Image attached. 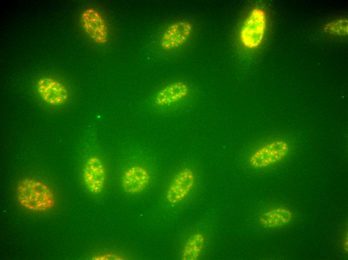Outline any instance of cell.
Wrapping results in <instances>:
<instances>
[{
	"mask_svg": "<svg viewBox=\"0 0 348 260\" xmlns=\"http://www.w3.org/2000/svg\"><path fill=\"white\" fill-rule=\"evenodd\" d=\"M16 195L19 204L32 212H46L56 204L55 195L51 188L44 182L32 178H24L18 182Z\"/></svg>",
	"mask_w": 348,
	"mask_h": 260,
	"instance_id": "6da1fadb",
	"label": "cell"
},
{
	"mask_svg": "<svg viewBox=\"0 0 348 260\" xmlns=\"http://www.w3.org/2000/svg\"><path fill=\"white\" fill-rule=\"evenodd\" d=\"M267 16L262 8H254L244 21L240 40L244 46L249 50L258 48L262 44L266 32Z\"/></svg>",
	"mask_w": 348,
	"mask_h": 260,
	"instance_id": "7a4b0ae2",
	"label": "cell"
},
{
	"mask_svg": "<svg viewBox=\"0 0 348 260\" xmlns=\"http://www.w3.org/2000/svg\"><path fill=\"white\" fill-rule=\"evenodd\" d=\"M290 152V145L286 140H271L252 152L249 158L248 163L254 168H265L284 160Z\"/></svg>",
	"mask_w": 348,
	"mask_h": 260,
	"instance_id": "3957f363",
	"label": "cell"
},
{
	"mask_svg": "<svg viewBox=\"0 0 348 260\" xmlns=\"http://www.w3.org/2000/svg\"><path fill=\"white\" fill-rule=\"evenodd\" d=\"M82 27L86 35L94 42L106 44L109 38V30L102 14L94 8L84 10L80 16Z\"/></svg>",
	"mask_w": 348,
	"mask_h": 260,
	"instance_id": "277c9868",
	"label": "cell"
},
{
	"mask_svg": "<svg viewBox=\"0 0 348 260\" xmlns=\"http://www.w3.org/2000/svg\"><path fill=\"white\" fill-rule=\"evenodd\" d=\"M193 26L186 20H179L170 24L163 32L160 45L166 50L178 48L183 46L190 38Z\"/></svg>",
	"mask_w": 348,
	"mask_h": 260,
	"instance_id": "5b68a950",
	"label": "cell"
},
{
	"mask_svg": "<svg viewBox=\"0 0 348 260\" xmlns=\"http://www.w3.org/2000/svg\"><path fill=\"white\" fill-rule=\"evenodd\" d=\"M196 181L192 170L189 168L181 169L172 180L166 192L168 202L176 204L182 200L190 192Z\"/></svg>",
	"mask_w": 348,
	"mask_h": 260,
	"instance_id": "8992f818",
	"label": "cell"
},
{
	"mask_svg": "<svg viewBox=\"0 0 348 260\" xmlns=\"http://www.w3.org/2000/svg\"><path fill=\"white\" fill-rule=\"evenodd\" d=\"M36 88L40 98L50 105H62L68 98V92L66 86L52 77L40 78L36 82Z\"/></svg>",
	"mask_w": 348,
	"mask_h": 260,
	"instance_id": "52a82bcc",
	"label": "cell"
},
{
	"mask_svg": "<svg viewBox=\"0 0 348 260\" xmlns=\"http://www.w3.org/2000/svg\"><path fill=\"white\" fill-rule=\"evenodd\" d=\"M106 176L104 164L98 157L92 156L86 160L82 170V178L90 192L97 194L102 191Z\"/></svg>",
	"mask_w": 348,
	"mask_h": 260,
	"instance_id": "ba28073f",
	"label": "cell"
},
{
	"mask_svg": "<svg viewBox=\"0 0 348 260\" xmlns=\"http://www.w3.org/2000/svg\"><path fill=\"white\" fill-rule=\"evenodd\" d=\"M150 180V174L145 167L134 165L124 172L121 183L125 192L130 194H137L148 186Z\"/></svg>",
	"mask_w": 348,
	"mask_h": 260,
	"instance_id": "9c48e42d",
	"label": "cell"
},
{
	"mask_svg": "<svg viewBox=\"0 0 348 260\" xmlns=\"http://www.w3.org/2000/svg\"><path fill=\"white\" fill-rule=\"evenodd\" d=\"M190 91L187 83L176 81L160 88L154 96V102L159 106H168L184 100L189 95Z\"/></svg>",
	"mask_w": 348,
	"mask_h": 260,
	"instance_id": "30bf717a",
	"label": "cell"
},
{
	"mask_svg": "<svg viewBox=\"0 0 348 260\" xmlns=\"http://www.w3.org/2000/svg\"><path fill=\"white\" fill-rule=\"evenodd\" d=\"M293 214L291 210L284 207L272 208L260 216L259 221L262 225L267 228L282 227L289 224Z\"/></svg>",
	"mask_w": 348,
	"mask_h": 260,
	"instance_id": "8fae6325",
	"label": "cell"
},
{
	"mask_svg": "<svg viewBox=\"0 0 348 260\" xmlns=\"http://www.w3.org/2000/svg\"><path fill=\"white\" fill-rule=\"evenodd\" d=\"M205 242L203 234L197 232L192 235L186 242L183 248L182 259L196 260L200 257Z\"/></svg>",
	"mask_w": 348,
	"mask_h": 260,
	"instance_id": "7c38bea8",
	"label": "cell"
},
{
	"mask_svg": "<svg viewBox=\"0 0 348 260\" xmlns=\"http://www.w3.org/2000/svg\"><path fill=\"white\" fill-rule=\"evenodd\" d=\"M324 31L330 34L344 36L348 34V20L338 18L332 20L325 26Z\"/></svg>",
	"mask_w": 348,
	"mask_h": 260,
	"instance_id": "4fadbf2b",
	"label": "cell"
},
{
	"mask_svg": "<svg viewBox=\"0 0 348 260\" xmlns=\"http://www.w3.org/2000/svg\"><path fill=\"white\" fill-rule=\"evenodd\" d=\"M92 259L96 260H124V257L117 254L106 252L96 254L93 256Z\"/></svg>",
	"mask_w": 348,
	"mask_h": 260,
	"instance_id": "5bb4252c",
	"label": "cell"
}]
</instances>
